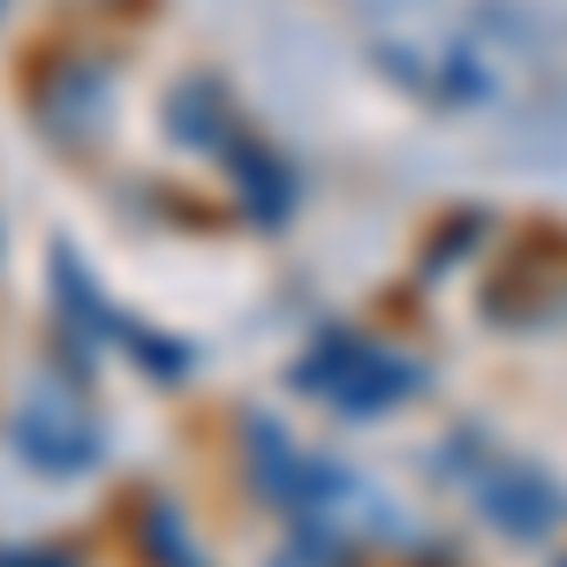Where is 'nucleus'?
Returning <instances> with one entry per match:
<instances>
[{"label": "nucleus", "mask_w": 567, "mask_h": 567, "mask_svg": "<svg viewBox=\"0 0 567 567\" xmlns=\"http://www.w3.org/2000/svg\"><path fill=\"white\" fill-rule=\"evenodd\" d=\"M106 106H114V76L91 53H53L31 76V114L45 122L53 144H91L106 130Z\"/></svg>", "instance_id": "f257e3e1"}, {"label": "nucleus", "mask_w": 567, "mask_h": 567, "mask_svg": "<svg viewBox=\"0 0 567 567\" xmlns=\"http://www.w3.org/2000/svg\"><path fill=\"white\" fill-rule=\"evenodd\" d=\"M16 446L23 462H39L45 477H84L99 462V424L76 393L61 386H31V401L16 409Z\"/></svg>", "instance_id": "f03ea898"}, {"label": "nucleus", "mask_w": 567, "mask_h": 567, "mask_svg": "<svg viewBox=\"0 0 567 567\" xmlns=\"http://www.w3.org/2000/svg\"><path fill=\"white\" fill-rule=\"evenodd\" d=\"M310 386H333V401L349 416H379L393 393L416 386V363H401L393 349H371V341H326V355L303 363Z\"/></svg>", "instance_id": "7ed1b4c3"}, {"label": "nucleus", "mask_w": 567, "mask_h": 567, "mask_svg": "<svg viewBox=\"0 0 567 567\" xmlns=\"http://www.w3.org/2000/svg\"><path fill=\"white\" fill-rule=\"evenodd\" d=\"M227 175H235V197H243V213L258 219V227H280V219H288V167H280L265 144L235 136V144H227Z\"/></svg>", "instance_id": "20e7f679"}, {"label": "nucleus", "mask_w": 567, "mask_h": 567, "mask_svg": "<svg viewBox=\"0 0 567 567\" xmlns=\"http://www.w3.org/2000/svg\"><path fill=\"white\" fill-rule=\"evenodd\" d=\"M484 507L515 529V537H537V529L560 523V492L537 477V470H499V477L484 484Z\"/></svg>", "instance_id": "39448f33"}, {"label": "nucleus", "mask_w": 567, "mask_h": 567, "mask_svg": "<svg viewBox=\"0 0 567 567\" xmlns=\"http://www.w3.org/2000/svg\"><path fill=\"white\" fill-rule=\"evenodd\" d=\"M167 130H175L182 144L227 152V144H235V136H227V91H219L213 76H189V84L175 91V106H167Z\"/></svg>", "instance_id": "423d86ee"}, {"label": "nucleus", "mask_w": 567, "mask_h": 567, "mask_svg": "<svg viewBox=\"0 0 567 567\" xmlns=\"http://www.w3.org/2000/svg\"><path fill=\"white\" fill-rule=\"evenodd\" d=\"M144 553L167 560V567H197V553H189V537H182L175 507H144Z\"/></svg>", "instance_id": "0eeeda50"}]
</instances>
